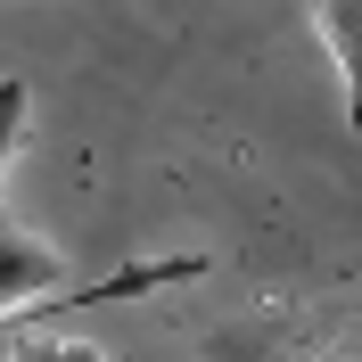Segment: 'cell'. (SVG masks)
I'll use <instances>...</instances> for the list:
<instances>
[{"label": "cell", "mask_w": 362, "mask_h": 362, "mask_svg": "<svg viewBox=\"0 0 362 362\" xmlns=\"http://www.w3.org/2000/svg\"><path fill=\"white\" fill-rule=\"evenodd\" d=\"M189 272L198 264H132V272H115V280H74L66 255L49 247V239H33L17 214H0V329L25 321V313H58V305L140 296V288H157V280H189Z\"/></svg>", "instance_id": "cell-1"}, {"label": "cell", "mask_w": 362, "mask_h": 362, "mask_svg": "<svg viewBox=\"0 0 362 362\" xmlns=\"http://www.w3.org/2000/svg\"><path fill=\"white\" fill-rule=\"evenodd\" d=\"M313 25L346 83V132H362V0H313Z\"/></svg>", "instance_id": "cell-2"}, {"label": "cell", "mask_w": 362, "mask_h": 362, "mask_svg": "<svg viewBox=\"0 0 362 362\" xmlns=\"http://www.w3.org/2000/svg\"><path fill=\"white\" fill-rule=\"evenodd\" d=\"M25 115H33V90L0 83V173H8V157H17V140H25Z\"/></svg>", "instance_id": "cell-4"}, {"label": "cell", "mask_w": 362, "mask_h": 362, "mask_svg": "<svg viewBox=\"0 0 362 362\" xmlns=\"http://www.w3.org/2000/svg\"><path fill=\"white\" fill-rule=\"evenodd\" d=\"M0 362H107V346H90V338H58V329H42V321L25 313L0 329Z\"/></svg>", "instance_id": "cell-3"}]
</instances>
